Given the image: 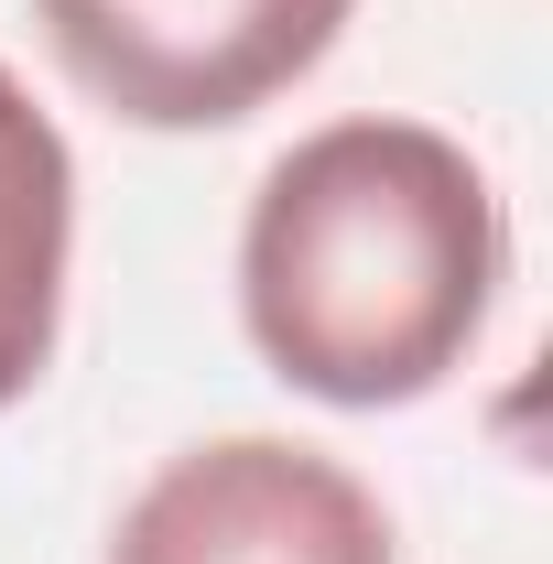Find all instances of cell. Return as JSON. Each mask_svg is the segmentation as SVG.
Returning <instances> with one entry per match:
<instances>
[{
	"instance_id": "cell-1",
	"label": "cell",
	"mask_w": 553,
	"mask_h": 564,
	"mask_svg": "<svg viewBox=\"0 0 553 564\" xmlns=\"http://www.w3.org/2000/svg\"><path fill=\"white\" fill-rule=\"evenodd\" d=\"M510 282L478 152L434 120H326L282 152L239 228V315L272 380L391 413L445 391Z\"/></svg>"
},
{
	"instance_id": "cell-2",
	"label": "cell",
	"mask_w": 553,
	"mask_h": 564,
	"mask_svg": "<svg viewBox=\"0 0 553 564\" xmlns=\"http://www.w3.org/2000/svg\"><path fill=\"white\" fill-rule=\"evenodd\" d=\"M358 0H33L55 66L131 131H228L337 55Z\"/></svg>"
},
{
	"instance_id": "cell-3",
	"label": "cell",
	"mask_w": 553,
	"mask_h": 564,
	"mask_svg": "<svg viewBox=\"0 0 553 564\" xmlns=\"http://www.w3.org/2000/svg\"><path fill=\"white\" fill-rule=\"evenodd\" d=\"M109 564H402L358 467L293 434H217L163 456L109 532Z\"/></svg>"
},
{
	"instance_id": "cell-4",
	"label": "cell",
	"mask_w": 553,
	"mask_h": 564,
	"mask_svg": "<svg viewBox=\"0 0 553 564\" xmlns=\"http://www.w3.org/2000/svg\"><path fill=\"white\" fill-rule=\"evenodd\" d=\"M66 250H76V163L33 87L0 66V413L44 380L66 326Z\"/></svg>"
}]
</instances>
